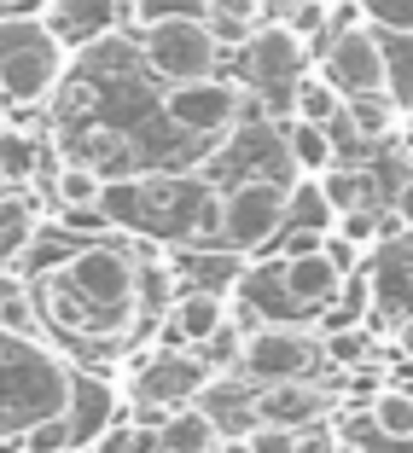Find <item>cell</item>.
Listing matches in <instances>:
<instances>
[{
  "instance_id": "cell-11",
  "label": "cell",
  "mask_w": 413,
  "mask_h": 453,
  "mask_svg": "<svg viewBox=\"0 0 413 453\" xmlns=\"http://www.w3.org/2000/svg\"><path fill=\"white\" fill-rule=\"evenodd\" d=\"M344 280H349V273L332 262V256H326L320 233H303V239L280 256V285H285V296H292L303 314L326 308L332 296H344Z\"/></svg>"
},
{
  "instance_id": "cell-12",
  "label": "cell",
  "mask_w": 413,
  "mask_h": 453,
  "mask_svg": "<svg viewBox=\"0 0 413 453\" xmlns=\"http://www.w3.org/2000/svg\"><path fill=\"white\" fill-rule=\"evenodd\" d=\"M199 407L215 418L222 441L227 436H256V425H262V413H256V389H245L239 378H227V372H215L210 384L199 389Z\"/></svg>"
},
{
  "instance_id": "cell-33",
  "label": "cell",
  "mask_w": 413,
  "mask_h": 453,
  "mask_svg": "<svg viewBox=\"0 0 413 453\" xmlns=\"http://www.w3.org/2000/svg\"><path fill=\"white\" fill-rule=\"evenodd\" d=\"M204 18H210L215 41H222L227 53H245V41L256 35V18H245V12H204Z\"/></svg>"
},
{
  "instance_id": "cell-34",
  "label": "cell",
  "mask_w": 413,
  "mask_h": 453,
  "mask_svg": "<svg viewBox=\"0 0 413 453\" xmlns=\"http://www.w3.org/2000/svg\"><path fill=\"white\" fill-rule=\"evenodd\" d=\"M361 18L373 29H413V0H361Z\"/></svg>"
},
{
  "instance_id": "cell-31",
  "label": "cell",
  "mask_w": 413,
  "mask_h": 453,
  "mask_svg": "<svg viewBox=\"0 0 413 453\" xmlns=\"http://www.w3.org/2000/svg\"><path fill=\"white\" fill-rule=\"evenodd\" d=\"M187 12H210L204 0H129V24L134 29H158L169 18H187Z\"/></svg>"
},
{
  "instance_id": "cell-9",
  "label": "cell",
  "mask_w": 413,
  "mask_h": 453,
  "mask_svg": "<svg viewBox=\"0 0 413 453\" xmlns=\"http://www.w3.org/2000/svg\"><path fill=\"white\" fill-rule=\"evenodd\" d=\"M215 378V366L192 349H169L146 366V372L134 378V407H146V413H169V407H187L199 401V389Z\"/></svg>"
},
{
  "instance_id": "cell-36",
  "label": "cell",
  "mask_w": 413,
  "mask_h": 453,
  "mask_svg": "<svg viewBox=\"0 0 413 453\" xmlns=\"http://www.w3.org/2000/svg\"><path fill=\"white\" fill-rule=\"evenodd\" d=\"M385 384H390V378L378 372V360H367V366H355V372H349V389H355V395H367V401H373Z\"/></svg>"
},
{
  "instance_id": "cell-14",
  "label": "cell",
  "mask_w": 413,
  "mask_h": 453,
  "mask_svg": "<svg viewBox=\"0 0 413 453\" xmlns=\"http://www.w3.org/2000/svg\"><path fill=\"white\" fill-rule=\"evenodd\" d=\"M227 320H233V296L210 291V285H199V291H187L181 303H175V337L192 343V349H199L204 337H215Z\"/></svg>"
},
{
  "instance_id": "cell-30",
  "label": "cell",
  "mask_w": 413,
  "mask_h": 453,
  "mask_svg": "<svg viewBox=\"0 0 413 453\" xmlns=\"http://www.w3.org/2000/svg\"><path fill=\"white\" fill-rule=\"evenodd\" d=\"M338 436L361 441L367 453H413V436H390V430L373 425V413H361V418H338Z\"/></svg>"
},
{
  "instance_id": "cell-16",
  "label": "cell",
  "mask_w": 413,
  "mask_h": 453,
  "mask_svg": "<svg viewBox=\"0 0 413 453\" xmlns=\"http://www.w3.org/2000/svg\"><path fill=\"white\" fill-rule=\"evenodd\" d=\"M158 436H163V448H175V453H210V448H222V430H215V418L204 413L199 401L169 407L163 425H158Z\"/></svg>"
},
{
  "instance_id": "cell-23",
  "label": "cell",
  "mask_w": 413,
  "mask_h": 453,
  "mask_svg": "<svg viewBox=\"0 0 413 453\" xmlns=\"http://www.w3.org/2000/svg\"><path fill=\"white\" fill-rule=\"evenodd\" d=\"M0 326L6 332H35V291L12 267H0Z\"/></svg>"
},
{
  "instance_id": "cell-19",
  "label": "cell",
  "mask_w": 413,
  "mask_h": 453,
  "mask_svg": "<svg viewBox=\"0 0 413 453\" xmlns=\"http://www.w3.org/2000/svg\"><path fill=\"white\" fill-rule=\"evenodd\" d=\"M292 117L326 122V128L344 117V94H338V81L326 76V70H303V76L292 81Z\"/></svg>"
},
{
  "instance_id": "cell-5",
  "label": "cell",
  "mask_w": 413,
  "mask_h": 453,
  "mask_svg": "<svg viewBox=\"0 0 413 453\" xmlns=\"http://www.w3.org/2000/svg\"><path fill=\"white\" fill-rule=\"evenodd\" d=\"M292 221V192L251 174L233 192H222V244L227 250H262L274 244Z\"/></svg>"
},
{
  "instance_id": "cell-15",
  "label": "cell",
  "mask_w": 413,
  "mask_h": 453,
  "mask_svg": "<svg viewBox=\"0 0 413 453\" xmlns=\"http://www.w3.org/2000/svg\"><path fill=\"white\" fill-rule=\"evenodd\" d=\"M256 413H262V425H315L320 413H326V395L320 389H303L292 378V384H256Z\"/></svg>"
},
{
  "instance_id": "cell-27",
  "label": "cell",
  "mask_w": 413,
  "mask_h": 453,
  "mask_svg": "<svg viewBox=\"0 0 413 453\" xmlns=\"http://www.w3.org/2000/svg\"><path fill=\"white\" fill-rule=\"evenodd\" d=\"M76 157H88L94 169H122V174H134V146L122 140V134H111V128H88L82 134V151Z\"/></svg>"
},
{
  "instance_id": "cell-1",
  "label": "cell",
  "mask_w": 413,
  "mask_h": 453,
  "mask_svg": "<svg viewBox=\"0 0 413 453\" xmlns=\"http://www.w3.org/2000/svg\"><path fill=\"white\" fill-rule=\"evenodd\" d=\"M70 366L35 332L0 326V441H18L29 425L70 407Z\"/></svg>"
},
{
  "instance_id": "cell-8",
  "label": "cell",
  "mask_w": 413,
  "mask_h": 453,
  "mask_svg": "<svg viewBox=\"0 0 413 453\" xmlns=\"http://www.w3.org/2000/svg\"><path fill=\"white\" fill-rule=\"evenodd\" d=\"M315 360H320V337H308L303 326H285V320H262L245 337L239 372L251 378V384H292Z\"/></svg>"
},
{
  "instance_id": "cell-39",
  "label": "cell",
  "mask_w": 413,
  "mask_h": 453,
  "mask_svg": "<svg viewBox=\"0 0 413 453\" xmlns=\"http://www.w3.org/2000/svg\"><path fill=\"white\" fill-rule=\"evenodd\" d=\"M53 0H0V18H12V12H47Z\"/></svg>"
},
{
  "instance_id": "cell-18",
  "label": "cell",
  "mask_w": 413,
  "mask_h": 453,
  "mask_svg": "<svg viewBox=\"0 0 413 453\" xmlns=\"http://www.w3.org/2000/svg\"><path fill=\"white\" fill-rule=\"evenodd\" d=\"M105 169H94L88 157H70V163H58V174H53V198H58V210H99L105 203Z\"/></svg>"
},
{
  "instance_id": "cell-37",
  "label": "cell",
  "mask_w": 413,
  "mask_h": 453,
  "mask_svg": "<svg viewBox=\"0 0 413 453\" xmlns=\"http://www.w3.org/2000/svg\"><path fill=\"white\" fill-rule=\"evenodd\" d=\"M210 12H245V18H262V0H204Z\"/></svg>"
},
{
  "instance_id": "cell-4",
  "label": "cell",
  "mask_w": 413,
  "mask_h": 453,
  "mask_svg": "<svg viewBox=\"0 0 413 453\" xmlns=\"http://www.w3.org/2000/svg\"><path fill=\"white\" fill-rule=\"evenodd\" d=\"M222 41H215L210 18L204 12H187V18H169V24L146 29V41H140V58H146V70L169 88V81H199V76H215V65H222Z\"/></svg>"
},
{
  "instance_id": "cell-32",
  "label": "cell",
  "mask_w": 413,
  "mask_h": 453,
  "mask_svg": "<svg viewBox=\"0 0 413 453\" xmlns=\"http://www.w3.org/2000/svg\"><path fill=\"white\" fill-rule=\"evenodd\" d=\"M245 337H251V332H239V326L227 320L215 337H204V343H199V355L210 360L215 372H239V360H245Z\"/></svg>"
},
{
  "instance_id": "cell-13",
  "label": "cell",
  "mask_w": 413,
  "mask_h": 453,
  "mask_svg": "<svg viewBox=\"0 0 413 453\" xmlns=\"http://www.w3.org/2000/svg\"><path fill=\"white\" fill-rule=\"evenodd\" d=\"M65 418H70V430H76V448L105 441V430H117V389L99 384V378H76Z\"/></svg>"
},
{
  "instance_id": "cell-41",
  "label": "cell",
  "mask_w": 413,
  "mask_h": 453,
  "mask_svg": "<svg viewBox=\"0 0 413 453\" xmlns=\"http://www.w3.org/2000/svg\"><path fill=\"white\" fill-rule=\"evenodd\" d=\"M6 111H12V94H6V88H0V122H6Z\"/></svg>"
},
{
  "instance_id": "cell-25",
  "label": "cell",
  "mask_w": 413,
  "mask_h": 453,
  "mask_svg": "<svg viewBox=\"0 0 413 453\" xmlns=\"http://www.w3.org/2000/svg\"><path fill=\"white\" fill-rule=\"evenodd\" d=\"M367 413H373V425L390 430V436H413V389L408 384H385L373 401H367Z\"/></svg>"
},
{
  "instance_id": "cell-2",
  "label": "cell",
  "mask_w": 413,
  "mask_h": 453,
  "mask_svg": "<svg viewBox=\"0 0 413 453\" xmlns=\"http://www.w3.org/2000/svg\"><path fill=\"white\" fill-rule=\"evenodd\" d=\"M58 267L88 303V337H99V343L129 337L134 314H140V256H134V244H82Z\"/></svg>"
},
{
  "instance_id": "cell-21",
  "label": "cell",
  "mask_w": 413,
  "mask_h": 453,
  "mask_svg": "<svg viewBox=\"0 0 413 453\" xmlns=\"http://www.w3.org/2000/svg\"><path fill=\"white\" fill-rule=\"evenodd\" d=\"M35 239V198L29 192H0V262H18Z\"/></svg>"
},
{
  "instance_id": "cell-24",
  "label": "cell",
  "mask_w": 413,
  "mask_h": 453,
  "mask_svg": "<svg viewBox=\"0 0 413 453\" xmlns=\"http://www.w3.org/2000/svg\"><path fill=\"white\" fill-rule=\"evenodd\" d=\"M292 221H308L315 233H332L338 226V210H332V198H326V187H320V174H303L292 187Z\"/></svg>"
},
{
  "instance_id": "cell-35",
  "label": "cell",
  "mask_w": 413,
  "mask_h": 453,
  "mask_svg": "<svg viewBox=\"0 0 413 453\" xmlns=\"http://www.w3.org/2000/svg\"><path fill=\"white\" fill-rule=\"evenodd\" d=\"M251 448L256 453H303V436H297L292 425H256Z\"/></svg>"
},
{
  "instance_id": "cell-26",
  "label": "cell",
  "mask_w": 413,
  "mask_h": 453,
  "mask_svg": "<svg viewBox=\"0 0 413 453\" xmlns=\"http://www.w3.org/2000/svg\"><path fill=\"white\" fill-rule=\"evenodd\" d=\"M320 355L332 360L338 372H355V366H367V360H373V337L361 332V326H338V332L320 337Z\"/></svg>"
},
{
  "instance_id": "cell-29",
  "label": "cell",
  "mask_w": 413,
  "mask_h": 453,
  "mask_svg": "<svg viewBox=\"0 0 413 453\" xmlns=\"http://www.w3.org/2000/svg\"><path fill=\"white\" fill-rule=\"evenodd\" d=\"M18 448L24 453H76V430H70L65 413H53V418H41V425H29L18 436Z\"/></svg>"
},
{
  "instance_id": "cell-42",
  "label": "cell",
  "mask_w": 413,
  "mask_h": 453,
  "mask_svg": "<svg viewBox=\"0 0 413 453\" xmlns=\"http://www.w3.org/2000/svg\"><path fill=\"white\" fill-rule=\"evenodd\" d=\"M152 453H175V448H152Z\"/></svg>"
},
{
  "instance_id": "cell-38",
  "label": "cell",
  "mask_w": 413,
  "mask_h": 453,
  "mask_svg": "<svg viewBox=\"0 0 413 453\" xmlns=\"http://www.w3.org/2000/svg\"><path fill=\"white\" fill-rule=\"evenodd\" d=\"M390 210H396V221H401V233H413V180L408 187L396 192V203H390Z\"/></svg>"
},
{
  "instance_id": "cell-17",
  "label": "cell",
  "mask_w": 413,
  "mask_h": 453,
  "mask_svg": "<svg viewBox=\"0 0 413 453\" xmlns=\"http://www.w3.org/2000/svg\"><path fill=\"white\" fill-rule=\"evenodd\" d=\"M285 157H292L297 174H326L338 163V140L326 122H303L292 117V128H285Z\"/></svg>"
},
{
  "instance_id": "cell-40",
  "label": "cell",
  "mask_w": 413,
  "mask_h": 453,
  "mask_svg": "<svg viewBox=\"0 0 413 453\" xmlns=\"http://www.w3.org/2000/svg\"><path fill=\"white\" fill-rule=\"evenodd\" d=\"M332 453H367V448H361V441H349V436H338V441H332Z\"/></svg>"
},
{
  "instance_id": "cell-22",
  "label": "cell",
  "mask_w": 413,
  "mask_h": 453,
  "mask_svg": "<svg viewBox=\"0 0 413 453\" xmlns=\"http://www.w3.org/2000/svg\"><path fill=\"white\" fill-rule=\"evenodd\" d=\"M378 35H385V70H390L385 94L401 111H413V29H378Z\"/></svg>"
},
{
  "instance_id": "cell-20",
  "label": "cell",
  "mask_w": 413,
  "mask_h": 453,
  "mask_svg": "<svg viewBox=\"0 0 413 453\" xmlns=\"http://www.w3.org/2000/svg\"><path fill=\"white\" fill-rule=\"evenodd\" d=\"M401 117H408V111H401L390 94H361V99H344V117H338V122H349L355 140H385Z\"/></svg>"
},
{
  "instance_id": "cell-6",
  "label": "cell",
  "mask_w": 413,
  "mask_h": 453,
  "mask_svg": "<svg viewBox=\"0 0 413 453\" xmlns=\"http://www.w3.org/2000/svg\"><path fill=\"white\" fill-rule=\"evenodd\" d=\"M320 70L338 81V94L344 99H361V94H385L390 88V70H385V35H378L367 18L338 35H326L320 47Z\"/></svg>"
},
{
  "instance_id": "cell-28",
  "label": "cell",
  "mask_w": 413,
  "mask_h": 453,
  "mask_svg": "<svg viewBox=\"0 0 413 453\" xmlns=\"http://www.w3.org/2000/svg\"><path fill=\"white\" fill-rule=\"evenodd\" d=\"M320 187H326V198H332V210L344 215V210H361V203H373V180H367V174L361 169H326L320 174Z\"/></svg>"
},
{
  "instance_id": "cell-3",
  "label": "cell",
  "mask_w": 413,
  "mask_h": 453,
  "mask_svg": "<svg viewBox=\"0 0 413 453\" xmlns=\"http://www.w3.org/2000/svg\"><path fill=\"white\" fill-rule=\"evenodd\" d=\"M65 81V41L41 12H12L0 18V88L12 105H41Z\"/></svg>"
},
{
  "instance_id": "cell-7",
  "label": "cell",
  "mask_w": 413,
  "mask_h": 453,
  "mask_svg": "<svg viewBox=\"0 0 413 453\" xmlns=\"http://www.w3.org/2000/svg\"><path fill=\"white\" fill-rule=\"evenodd\" d=\"M245 111V88L227 76H199V81H169L163 88V117L181 134H227Z\"/></svg>"
},
{
  "instance_id": "cell-10",
  "label": "cell",
  "mask_w": 413,
  "mask_h": 453,
  "mask_svg": "<svg viewBox=\"0 0 413 453\" xmlns=\"http://www.w3.org/2000/svg\"><path fill=\"white\" fill-rule=\"evenodd\" d=\"M308 70V41L297 24H285V18H274V24H256V35L245 41V76L256 81V88H280V94H292V81Z\"/></svg>"
}]
</instances>
